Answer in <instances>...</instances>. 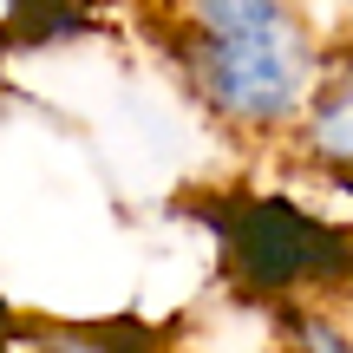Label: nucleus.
Here are the masks:
<instances>
[{
	"mask_svg": "<svg viewBox=\"0 0 353 353\" xmlns=\"http://www.w3.org/2000/svg\"><path fill=\"white\" fill-rule=\"evenodd\" d=\"M176 85L236 144H281L321 72V33L301 0H157Z\"/></svg>",
	"mask_w": 353,
	"mask_h": 353,
	"instance_id": "1",
	"label": "nucleus"
},
{
	"mask_svg": "<svg viewBox=\"0 0 353 353\" xmlns=\"http://www.w3.org/2000/svg\"><path fill=\"white\" fill-rule=\"evenodd\" d=\"M223 281L255 307H334L353 294V223L275 190H229L203 203Z\"/></svg>",
	"mask_w": 353,
	"mask_h": 353,
	"instance_id": "2",
	"label": "nucleus"
},
{
	"mask_svg": "<svg viewBox=\"0 0 353 353\" xmlns=\"http://www.w3.org/2000/svg\"><path fill=\"white\" fill-rule=\"evenodd\" d=\"M294 170L321 176L334 190H353V39L321 52V72L281 138Z\"/></svg>",
	"mask_w": 353,
	"mask_h": 353,
	"instance_id": "3",
	"label": "nucleus"
},
{
	"mask_svg": "<svg viewBox=\"0 0 353 353\" xmlns=\"http://www.w3.org/2000/svg\"><path fill=\"white\" fill-rule=\"evenodd\" d=\"M20 353H157V341L131 321H118V327H33V341Z\"/></svg>",
	"mask_w": 353,
	"mask_h": 353,
	"instance_id": "4",
	"label": "nucleus"
},
{
	"mask_svg": "<svg viewBox=\"0 0 353 353\" xmlns=\"http://www.w3.org/2000/svg\"><path fill=\"white\" fill-rule=\"evenodd\" d=\"M288 353H353V334L334 321V307H281Z\"/></svg>",
	"mask_w": 353,
	"mask_h": 353,
	"instance_id": "5",
	"label": "nucleus"
},
{
	"mask_svg": "<svg viewBox=\"0 0 353 353\" xmlns=\"http://www.w3.org/2000/svg\"><path fill=\"white\" fill-rule=\"evenodd\" d=\"M33 20H39V0H0V52L33 39Z\"/></svg>",
	"mask_w": 353,
	"mask_h": 353,
	"instance_id": "6",
	"label": "nucleus"
},
{
	"mask_svg": "<svg viewBox=\"0 0 353 353\" xmlns=\"http://www.w3.org/2000/svg\"><path fill=\"white\" fill-rule=\"evenodd\" d=\"M0 353H20V347H13V314H7V301H0Z\"/></svg>",
	"mask_w": 353,
	"mask_h": 353,
	"instance_id": "7",
	"label": "nucleus"
}]
</instances>
